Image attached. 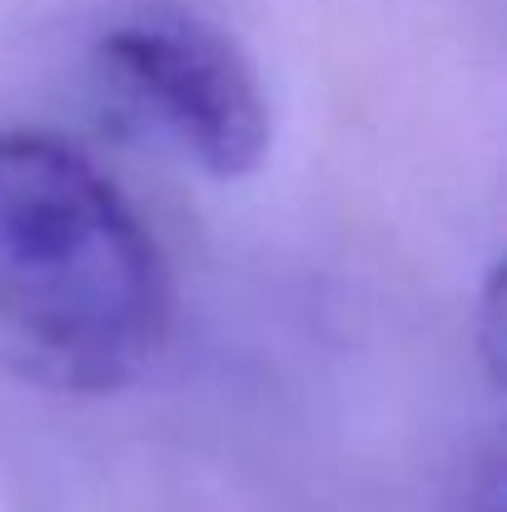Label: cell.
<instances>
[{"mask_svg": "<svg viewBox=\"0 0 507 512\" xmlns=\"http://www.w3.org/2000/svg\"><path fill=\"white\" fill-rule=\"evenodd\" d=\"M169 319V264L115 179L55 135H0V373L120 393L160 358Z\"/></svg>", "mask_w": 507, "mask_h": 512, "instance_id": "6da1fadb", "label": "cell"}, {"mask_svg": "<svg viewBox=\"0 0 507 512\" xmlns=\"http://www.w3.org/2000/svg\"><path fill=\"white\" fill-rule=\"evenodd\" d=\"M105 70L184 145L214 179H244L264 165L274 125L244 50L184 10H140L100 40Z\"/></svg>", "mask_w": 507, "mask_h": 512, "instance_id": "7a4b0ae2", "label": "cell"}, {"mask_svg": "<svg viewBox=\"0 0 507 512\" xmlns=\"http://www.w3.org/2000/svg\"><path fill=\"white\" fill-rule=\"evenodd\" d=\"M498 319H503V274L493 269V274H488V289H483V353H488L493 383H498V363H503V339H498Z\"/></svg>", "mask_w": 507, "mask_h": 512, "instance_id": "3957f363", "label": "cell"}]
</instances>
